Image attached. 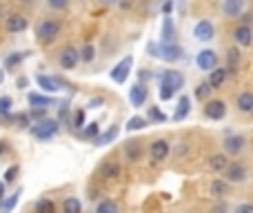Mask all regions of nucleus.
I'll return each mask as SVG.
<instances>
[{
    "mask_svg": "<svg viewBox=\"0 0 253 213\" xmlns=\"http://www.w3.org/2000/svg\"><path fill=\"white\" fill-rule=\"evenodd\" d=\"M62 34V20L56 16H47L36 25V43L40 47H51Z\"/></svg>",
    "mask_w": 253,
    "mask_h": 213,
    "instance_id": "nucleus-1",
    "label": "nucleus"
},
{
    "mask_svg": "<svg viewBox=\"0 0 253 213\" xmlns=\"http://www.w3.org/2000/svg\"><path fill=\"white\" fill-rule=\"evenodd\" d=\"M147 53L156 60H165L169 65H175L184 58V49L180 47L178 43L173 44H167V43H149L147 44Z\"/></svg>",
    "mask_w": 253,
    "mask_h": 213,
    "instance_id": "nucleus-2",
    "label": "nucleus"
},
{
    "mask_svg": "<svg viewBox=\"0 0 253 213\" xmlns=\"http://www.w3.org/2000/svg\"><path fill=\"white\" fill-rule=\"evenodd\" d=\"M60 127H62V122L58 120V118H44V120L31 125L29 133L34 135L36 140H40V142H47V140L56 138L58 131H60Z\"/></svg>",
    "mask_w": 253,
    "mask_h": 213,
    "instance_id": "nucleus-3",
    "label": "nucleus"
},
{
    "mask_svg": "<svg viewBox=\"0 0 253 213\" xmlns=\"http://www.w3.org/2000/svg\"><path fill=\"white\" fill-rule=\"evenodd\" d=\"M56 62L62 71H74L76 67L80 65V49L74 47V44H65V47L58 51Z\"/></svg>",
    "mask_w": 253,
    "mask_h": 213,
    "instance_id": "nucleus-4",
    "label": "nucleus"
},
{
    "mask_svg": "<svg viewBox=\"0 0 253 213\" xmlns=\"http://www.w3.org/2000/svg\"><path fill=\"white\" fill-rule=\"evenodd\" d=\"M98 173H100V180L102 182H116V180L123 178V162L116 160L114 156L105 158L98 167Z\"/></svg>",
    "mask_w": 253,
    "mask_h": 213,
    "instance_id": "nucleus-5",
    "label": "nucleus"
},
{
    "mask_svg": "<svg viewBox=\"0 0 253 213\" xmlns=\"http://www.w3.org/2000/svg\"><path fill=\"white\" fill-rule=\"evenodd\" d=\"M4 34L9 36H18V34H25L29 29V18L25 16L22 11H9L4 16Z\"/></svg>",
    "mask_w": 253,
    "mask_h": 213,
    "instance_id": "nucleus-6",
    "label": "nucleus"
},
{
    "mask_svg": "<svg viewBox=\"0 0 253 213\" xmlns=\"http://www.w3.org/2000/svg\"><path fill=\"white\" fill-rule=\"evenodd\" d=\"M144 156V140L140 138H129L123 142V158L129 165H138Z\"/></svg>",
    "mask_w": 253,
    "mask_h": 213,
    "instance_id": "nucleus-7",
    "label": "nucleus"
},
{
    "mask_svg": "<svg viewBox=\"0 0 253 213\" xmlns=\"http://www.w3.org/2000/svg\"><path fill=\"white\" fill-rule=\"evenodd\" d=\"M131 71H133V56H125L123 60H118L114 65V69L109 71V78L114 80L116 85H125L129 80Z\"/></svg>",
    "mask_w": 253,
    "mask_h": 213,
    "instance_id": "nucleus-8",
    "label": "nucleus"
},
{
    "mask_svg": "<svg viewBox=\"0 0 253 213\" xmlns=\"http://www.w3.org/2000/svg\"><path fill=\"white\" fill-rule=\"evenodd\" d=\"M171 156V142L167 138H156L149 144V158L153 165H160Z\"/></svg>",
    "mask_w": 253,
    "mask_h": 213,
    "instance_id": "nucleus-9",
    "label": "nucleus"
},
{
    "mask_svg": "<svg viewBox=\"0 0 253 213\" xmlns=\"http://www.w3.org/2000/svg\"><path fill=\"white\" fill-rule=\"evenodd\" d=\"M224 180H227L229 184H245L247 182V167L242 165V162H238V160H233V162H229V167L224 169Z\"/></svg>",
    "mask_w": 253,
    "mask_h": 213,
    "instance_id": "nucleus-10",
    "label": "nucleus"
},
{
    "mask_svg": "<svg viewBox=\"0 0 253 213\" xmlns=\"http://www.w3.org/2000/svg\"><path fill=\"white\" fill-rule=\"evenodd\" d=\"M202 111H205V118H209V120H213V122H220L227 116V102L220 100V98H211V100L205 102Z\"/></svg>",
    "mask_w": 253,
    "mask_h": 213,
    "instance_id": "nucleus-11",
    "label": "nucleus"
},
{
    "mask_svg": "<svg viewBox=\"0 0 253 213\" xmlns=\"http://www.w3.org/2000/svg\"><path fill=\"white\" fill-rule=\"evenodd\" d=\"M247 147V138L240 133H233V135H227V138L222 140V149L224 153H227L229 158H238L242 151H245Z\"/></svg>",
    "mask_w": 253,
    "mask_h": 213,
    "instance_id": "nucleus-12",
    "label": "nucleus"
},
{
    "mask_svg": "<svg viewBox=\"0 0 253 213\" xmlns=\"http://www.w3.org/2000/svg\"><path fill=\"white\" fill-rule=\"evenodd\" d=\"M196 67L200 71H213L215 67H218V53L213 51V49H200V51L196 53Z\"/></svg>",
    "mask_w": 253,
    "mask_h": 213,
    "instance_id": "nucleus-13",
    "label": "nucleus"
},
{
    "mask_svg": "<svg viewBox=\"0 0 253 213\" xmlns=\"http://www.w3.org/2000/svg\"><path fill=\"white\" fill-rule=\"evenodd\" d=\"M193 38L200 40V43H211V40L215 38V27H213V22L207 20V18L198 20L196 25H193Z\"/></svg>",
    "mask_w": 253,
    "mask_h": 213,
    "instance_id": "nucleus-14",
    "label": "nucleus"
},
{
    "mask_svg": "<svg viewBox=\"0 0 253 213\" xmlns=\"http://www.w3.org/2000/svg\"><path fill=\"white\" fill-rule=\"evenodd\" d=\"M147 100H149V87H147V85L140 83V80L131 85V89H129V102H131V107L140 109V107L147 105Z\"/></svg>",
    "mask_w": 253,
    "mask_h": 213,
    "instance_id": "nucleus-15",
    "label": "nucleus"
},
{
    "mask_svg": "<svg viewBox=\"0 0 253 213\" xmlns=\"http://www.w3.org/2000/svg\"><path fill=\"white\" fill-rule=\"evenodd\" d=\"M158 80H162V83H167L171 89H175V93H178L180 89L184 87V83H187L184 74H182V71H178V69H165V71H160Z\"/></svg>",
    "mask_w": 253,
    "mask_h": 213,
    "instance_id": "nucleus-16",
    "label": "nucleus"
},
{
    "mask_svg": "<svg viewBox=\"0 0 253 213\" xmlns=\"http://www.w3.org/2000/svg\"><path fill=\"white\" fill-rule=\"evenodd\" d=\"M240 62H242V51L240 47H229L227 53H224V67H227L229 76H238L240 74Z\"/></svg>",
    "mask_w": 253,
    "mask_h": 213,
    "instance_id": "nucleus-17",
    "label": "nucleus"
},
{
    "mask_svg": "<svg viewBox=\"0 0 253 213\" xmlns=\"http://www.w3.org/2000/svg\"><path fill=\"white\" fill-rule=\"evenodd\" d=\"M231 38L238 47H251L253 44V27H247V25H240V22H238L231 31Z\"/></svg>",
    "mask_w": 253,
    "mask_h": 213,
    "instance_id": "nucleus-18",
    "label": "nucleus"
},
{
    "mask_svg": "<svg viewBox=\"0 0 253 213\" xmlns=\"http://www.w3.org/2000/svg\"><path fill=\"white\" fill-rule=\"evenodd\" d=\"M160 43H167V44L178 43V29H175L173 16H165V18H162V27H160Z\"/></svg>",
    "mask_w": 253,
    "mask_h": 213,
    "instance_id": "nucleus-19",
    "label": "nucleus"
},
{
    "mask_svg": "<svg viewBox=\"0 0 253 213\" xmlns=\"http://www.w3.org/2000/svg\"><path fill=\"white\" fill-rule=\"evenodd\" d=\"M58 98H53V96H49V93H44V91H29L27 93V105L29 107H44V109H49V107H53V105H58Z\"/></svg>",
    "mask_w": 253,
    "mask_h": 213,
    "instance_id": "nucleus-20",
    "label": "nucleus"
},
{
    "mask_svg": "<svg viewBox=\"0 0 253 213\" xmlns=\"http://www.w3.org/2000/svg\"><path fill=\"white\" fill-rule=\"evenodd\" d=\"M31 56V51H11L4 56V62H2V69L7 74H16V69Z\"/></svg>",
    "mask_w": 253,
    "mask_h": 213,
    "instance_id": "nucleus-21",
    "label": "nucleus"
},
{
    "mask_svg": "<svg viewBox=\"0 0 253 213\" xmlns=\"http://www.w3.org/2000/svg\"><path fill=\"white\" fill-rule=\"evenodd\" d=\"M245 4L247 0H222V4H220V9H222V13L227 18H240L242 11H245Z\"/></svg>",
    "mask_w": 253,
    "mask_h": 213,
    "instance_id": "nucleus-22",
    "label": "nucleus"
},
{
    "mask_svg": "<svg viewBox=\"0 0 253 213\" xmlns=\"http://www.w3.org/2000/svg\"><path fill=\"white\" fill-rule=\"evenodd\" d=\"M229 187H231V184L224 178H213L209 184V196L215 198V200H224V198L229 196Z\"/></svg>",
    "mask_w": 253,
    "mask_h": 213,
    "instance_id": "nucleus-23",
    "label": "nucleus"
},
{
    "mask_svg": "<svg viewBox=\"0 0 253 213\" xmlns=\"http://www.w3.org/2000/svg\"><path fill=\"white\" fill-rule=\"evenodd\" d=\"M36 83H38V87L42 89L44 93H49V96H53V93H58V91H60V85H58L56 76L38 74V76H36Z\"/></svg>",
    "mask_w": 253,
    "mask_h": 213,
    "instance_id": "nucleus-24",
    "label": "nucleus"
},
{
    "mask_svg": "<svg viewBox=\"0 0 253 213\" xmlns=\"http://www.w3.org/2000/svg\"><path fill=\"white\" fill-rule=\"evenodd\" d=\"M229 162L231 160H229L227 153H213V156H209V160H207V169L213 171V173H224Z\"/></svg>",
    "mask_w": 253,
    "mask_h": 213,
    "instance_id": "nucleus-25",
    "label": "nucleus"
},
{
    "mask_svg": "<svg viewBox=\"0 0 253 213\" xmlns=\"http://www.w3.org/2000/svg\"><path fill=\"white\" fill-rule=\"evenodd\" d=\"M236 109L245 116H253V91H240L236 96Z\"/></svg>",
    "mask_w": 253,
    "mask_h": 213,
    "instance_id": "nucleus-26",
    "label": "nucleus"
},
{
    "mask_svg": "<svg viewBox=\"0 0 253 213\" xmlns=\"http://www.w3.org/2000/svg\"><path fill=\"white\" fill-rule=\"evenodd\" d=\"M189 113H191V98L184 93V96H180L178 98V105H175V111H173V120L175 122H182V120H187L189 118Z\"/></svg>",
    "mask_w": 253,
    "mask_h": 213,
    "instance_id": "nucleus-27",
    "label": "nucleus"
},
{
    "mask_svg": "<svg viewBox=\"0 0 253 213\" xmlns=\"http://www.w3.org/2000/svg\"><path fill=\"white\" fill-rule=\"evenodd\" d=\"M118 135H120V127L118 125H111L107 131H100V135L93 140V144H96V147H107V144L116 142V138H118Z\"/></svg>",
    "mask_w": 253,
    "mask_h": 213,
    "instance_id": "nucleus-28",
    "label": "nucleus"
},
{
    "mask_svg": "<svg viewBox=\"0 0 253 213\" xmlns=\"http://www.w3.org/2000/svg\"><path fill=\"white\" fill-rule=\"evenodd\" d=\"M76 135H78L80 140H84V142H93V140L100 135V125H98L96 120H91V122H87Z\"/></svg>",
    "mask_w": 253,
    "mask_h": 213,
    "instance_id": "nucleus-29",
    "label": "nucleus"
},
{
    "mask_svg": "<svg viewBox=\"0 0 253 213\" xmlns=\"http://www.w3.org/2000/svg\"><path fill=\"white\" fill-rule=\"evenodd\" d=\"M207 80H209V85L213 87V91H215V89H220V87H222V85L229 80L227 67H215L213 71H209V78H207Z\"/></svg>",
    "mask_w": 253,
    "mask_h": 213,
    "instance_id": "nucleus-30",
    "label": "nucleus"
},
{
    "mask_svg": "<svg viewBox=\"0 0 253 213\" xmlns=\"http://www.w3.org/2000/svg\"><path fill=\"white\" fill-rule=\"evenodd\" d=\"M84 125H87V109L78 107L74 113H71V120H69V127H67V129H71L74 133H78Z\"/></svg>",
    "mask_w": 253,
    "mask_h": 213,
    "instance_id": "nucleus-31",
    "label": "nucleus"
},
{
    "mask_svg": "<svg viewBox=\"0 0 253 213\" xmlns=\"http://www.w3.org/2000/svg\"><path fill=\"white\" fill-rule=\"evenodd\" d=\"M60 213H83V200L76 196H67L60 205Z\"/></svg>",
    "mask_w": 253,
    "mask_h": 213,
    "instance_id": "nucleus-32",
    "label": "nucleus"
},
{
    "mask_svg": "<svg viewBox=\"0 0 253 213\" xmlns=\"http://www.w3.org/2000/svg\"><path fill=\"white\" fill-rule=\"evenodd\" d=\"M93 213H120V202L114 198H102V200H98Z\"/></svg>",
    "mask_w": 253,
    "mask_h": 213,
    "instance_id": "nucleus-33",
    "label": "nucleus"
},
{
    "mask_svg": "<svg viewBox=\"0 0 253 213\" xmlns=\"http://www.w3.org/2000/svg\"><path fill=\"white\" fill-rule=\"evenodd\" d=\"M211 93H213V87L209 85V80H202V83H198L196 89H193V96H196V100H200V102L211 100Z\"/></svg>",
    "mask_w": 253,
    "mask_h": 213,
    "instance_id": "nucleus-34",
    "label": "nucleus"
},
{
    "mask_svg": "<svg viewBox=\"0 0 253 213\" xmlns=\"http://www.w3.org/2000/svg\"><path fill=\"white\" fill-rule=\"evenodd\" d=\"M98 51H96V44L93 43H84L83 47H80V62L83 65H91L93 60H96Z\"/></svg>",
    "mask_w": 253,
    "mask_h": 213,
    "instance_id": "nucleus-35",
    "label": "nucleus"
},
{
    "mask_svg": "<svg viewBox=\"0 0 253 213\" xmlns=\"http://www.w3.org/2000/svg\"><path fill=\"white\" fill-rule=\"evenodd\" d=\"M147 120L149 125H162V122H167V113L158 105H151L147 107Z\"/></svg>",
    "mask_w": 253,
    "mask_h": 213,
    "instance_id": "nucleus-36",
    "label": "nucleus"
},
{
    "mask_svg": "<svg viewBox=\"0 0 253 213\" xmlns=\"http://www.w3.org/2000/svg\"><path fill=\"white\" fill-rule=\"evenodd\" d=\"M20 196H22V189H18V191L9 193V196L2 200V205H0V213H11L13 209H16V205H18V200H20Z\"/></svg>",
    "mask_w": 253,
    "mask_h": 213,
    "instance_id": "nucleus-37",
    "label": "nucleus"
},
{
    "mask_svg": "<svg viewBox=\"0 0 253 213\" xmlns=\"http://www.w3.org/2000/svg\"><path fill=\"white\" fill-rule=\"evenodd\" d=\"M147 127H149L147 116H131L129 120H126L125 129L131 133V131H142V129H147Z\"/></svg>",
    "mask_w": 253,
    "mask_h": 213,
    "instance_id": "nucleus-38",
    "label": "nucleus"
},
{
    "mask_svg": "<svg viewBox=\"0 0 253 213\" xmlns=\"http://www.w3.org/2000/svg\"><path fill=\"white\" fill-rule=\"evenodd\" d=\"M71 102H69V98H67V100H60L58 102V120L62 122V125L65 127H69V120H71Z\"/></svg>",
    "mask_w": 253,
    "mask_h": 213,
    "instance_id": "nucleus-39",
    "label": "nucleus"
},
{
    "mask_svg": "<svg viewBox=\"0 0 253 213\" xmlns=\"http://www.w3.org/2000/svg\"><path fill=\"white\" fill-rule=\"evenodd\" d=\"M34 213H58L56 202H53L51 198H40L34 205Z\"/></svg>",
    "mask_w": 253,
    "mask_h": 213,
    "instance_id": "nucleus-40",
    "label": "nucleus"
},
{
    "mask_svg": "<svg viewBox=\"0 0 253 213\" xmlns=\"http://www.w3.org/2000/svg\"><path fill=\"white\" fill-rule=\"evenodd\" d=\"M31 125H34V120H31V116H29V109H27V111H16V127L18 129L29 131Z\"/></svg>",
    "mask_w": 253,
    "mask_h": 213,
    "instance_id": "nucleus-41",
    "label": "nucleus"
},
{
    "mask_svg": "<svg viewBox=\"0 0 253 213\" xmlns=\"http://www.w3.org/2000/svg\"><path fill=\"white\" fill-rule=\"evenodd\" d=\"M44 4L51 11H67L71 7V0H44Z\"/></svg>",
    "mask_w": 253,
    "mask_h": 213,
    "instance_id": "nucleus-42",
    "label": "nucleus"
},
{
    "mask_svg": "<svg viewBox=\"0 0 253 213\" xmlns=\"http://www.w3.org/2000/svg\"><path fill=\"white\" fill-rule=\"evenodd\" d=\"M18 173H20V167H18V162H16V165H9L7 171H4V175H2V180L7 184H13V182H16V178H18Z\"/></svg>",
    "mask_w": 253,
    "mask_h": 213,
    "instance_id": "nucleus-43",
    "label": "nucleus"
},
{
    "mask_svg": "<svg viewBox=\"0 0 253 213\" xmlns=\"http://www.w3.org/2000/svg\"><path fill=\"white\" fill-rule=\"evenodd\" d=\"M29 116H31V120H34V122H40V120H44V118H49V109H44V107H29Z\"/></svg>",
    "mask_w": 253,
    "mask_h": 213,
    "instance_id": "nucleus-44",
    "label": "nucleus"
},
{
    "mask_svg": "<svg viewBox=\"0 0 253 213\" xmlns=\"http://www.w3.org/2000/svg\"><path fill=\"white\" fill-rule=\"evenodd\" d=\"M13 100L11 96H0V113H11Z\"/></svg>",
    "mask_w": 253,
    "mask_h": 213,
    "instance_id": "nucleus-45",
    "label": "nucleus"
},
{
    "mask_svg": "<svg viewBox=\"0 0 253 213\" xmlns=\"http://www.w3.org/2000/svg\"><path fill=\"white\" fill-rule=\"evenodd\" d=\"M238 22H240V25H247V27H253V9H245L242 16L238 18Z\"/></svg>",
    "mask_w": 253,
    "mask_h": 213,
    "instance_id": "nucleus-46",
    "label": "nucleus"
},
{
    "mask_svg": "<svg viewBox=\"0 0 253 213\" xmlns=\"http://www.w3.org/2000/svg\"><path fill=\"white\" fill-rule=\"evenodd\" d=\"M0 125L2 127H11V125H16V113H0Z\"/></svg>",
    "mask_w": 253,
    "mask_h": 213,
    "instance_id": "nucleus-47",
    "label": "nucleus"
},
{
    "mask_svg": "<svg viewBox=\"0 0 253 213\" xmlns=\"http://www.w3.org/2000/svg\"><path fill=\"white\" fill-rule=\"evenodd\" d=\"M173 7H175V0H165V2L160 4L162 16H171V13H173Z\"/></svg>",
    "mask_w": 253,
    "mask_h": 213,
    "instance_id": "nucleus-48",
    "label": "nucleus"
},
{
    "mask_svg": "<svg viewBox=\"0 0 253 213\" xmlns=\"http://www.w3.org/2000/svg\"><path fill=\"white\" fill-rule=\"evenodd\" d=\"M116 7L120 9V11H131V9L135 7V0H118V4H116Z\"/></svg>",
    "mask_w": 253,
    "mask_h": 213,
    "instance_id": "nucleus-49",
    "label": "nucleus"
},
{
    "mask_svg": "<svg viewBox=\"0 0 253 213\" xmlns=\"http://www.w3.org/2000/svg\"><path fill=\"white\" fill-rule=\"evenodd\" d=\"M100 107H105V98L96 96V98H91V100L87 102V107L84 109H100Z\"/></svg>",
    "mask_w": 253,
    "mask_h": 213,
    "instance_id": "nucleus-50",
    "label": "nucleus"
},
{
    "mask_svg": "<svg viewBox=\"0 0 253 213\" xmlns=\"http://www.w3.org/2000/svg\"><path fill=\"white\" fill-rule=\"evenodd\" d=\"M151 78H153V74H151V71H149V69H140V71H138V80H140V83H144V85H147Z\"/></svg>",
    "mask_w": 253,
    "mask_h": 213,
    "instance_id": "nucleus-51",
    "label": "nucleus"
},
{
    "mask_svg": "<svg viewBox=\"0 0 253 213\" xmlns=\"http://www.w3.org/2000/svg\"><path fill=\"white\" fill-rule=\"evenodd\" d=\"M211 213H229V207H227V202H222V200H220L218 205H215L213 209H211Z\"/></svg>",
    "mask_w": 253,
    "mask_h": 213,
    "instance_id": "nucleus-52",
    "label": "nucleus"
},
{
    "mask_svg": "<svg viewBox=\"0 0 253 213\" xmlns=\"http://www.w3.org/2000/svg\"><path fill=\"white\" fill-rule=\"evenodd\" d=\"M236 213H253V205H238Z\"/></svg>",
    "mask_w": 253,
    "mask_h": 213,
    "instance_id": "nucleus-53",
    "label": "nucleus"
},
{
    "mask_svg": "<svg viewBox=\"0 0 253 213\" xmlns=\"http://www.w3.org/2000/svg\"><path fill=\"white\" fill-rule=\"evenodd\" d=\"M4 198H7V182H4V180H0V205H2Z\"/></svg>",
    "mask_w": 253,
    "mask_h": 213,
    "instance_id": "nucleus-54",
    "label": "nucleus"
},
{
    "mask_svg": "<svg viewBox=\"0 0 253 213\" xmlns=\"http://www.w3.org/2000/svg\"><path fill=\"white\" fill-rule=\"evenodd\" d=\"M4 153H9V142H7V140L0 138V158H2Z\"/></svg>",
    "mask_w": 253,
    "mask_h": 213,
    "instance_id": "nucleus-55",
    "label": "nucleus"
},
{
    "mask_svg": "<svg viewBox=\"0 0 253 213\" xmlns=\"http://www.w3.org/2000/svg\"><path fill=\"white\" fill-rule=\"evenodd\" d=\"M27 85H29V80H27L25 76H20V78L16 80V87H18V89H27Z\"/></svg>",
    "mask_w": 253,
    "mask_h": 213,
    "instance_id": "nucleus-56",
    "label": "nucleus"
},
{
    "mask_svg": "<svg viewBox=\"0 0 253 213\" xmlns=\"http://www.w3.org/2000/svg\"><path fill=\"white\" fill-rule=\"evenodd\" d=\"M98 4H100V7H116L118 0H98Z\"/></svg>",
    "mask_w": 253,
    "mask_h": 213,
    "instance_id": "nucleus-57",
    "label": "nucleus"
},
{
    "mask_svg": "<svg viewBox=\"0 0 253 213\" xmlns=\"http://www.w3.org/2000/svg\"><path fill=\"white\" fill-rule=\"evenodd\" d=\"M187 151H189V147H187V144L182 142V144H180V147H178V151H175V153H178V158H182V156H184V153H187Z\"/></svg>",
    "mask_w": 253,
    "mask_h": 213,
    "instance_id": "nucleus-58",
    "label": "nucleus"
},
{
    "mask_svg": "<svg viewBox=\"0 0 253 213\" xmlns=\"http://www.w3.org/2000/svg\"><path fill=\"white\" fill-rule=\"evenodd\" d=\"M4 74H7V71H4V69H2V67H0V85H2V83H4Z\"/></svg>",
    "mask_w": 253,
    "mask_h": 213,
    "instance_id": "nucleus-59",
    "label": "nucleus"
},
{
    "mask_svg": "<svg viewBox=\"0 0 253 213\" xmlns=\"http://www.w3.org/2000/svg\"><path fill=\"white\" fill-rule=\"evenodd\" d=\"M16 2H20V4H34L36 0H16Z\"/></svg>",
    "mask_w": 253,
    "mask_h": 213,
    "instance_id": "nucleus-60",
    "label": "nucleus"
}]
</instances>
